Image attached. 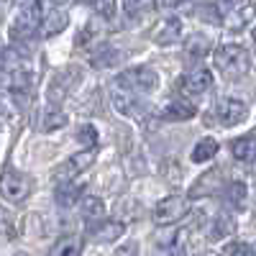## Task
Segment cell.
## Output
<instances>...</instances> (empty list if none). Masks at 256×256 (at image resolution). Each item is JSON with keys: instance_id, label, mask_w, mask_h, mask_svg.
<instances>
[{"instance_id": "cell-1", "label": "cell", "mask_w": 256, "mask_h": 256, "mask_svg": "<svg viewBox=\"0 0 256 256\" xmlns=\"http://www.w3.org/2000/svg\"><path fill=\"white\" fill-rule=\"evenodd\" d=\"M216 67L223 77L238 80L251 70V54L241 44H220L216 49Z\"/></svg>"}, {"instance_id": "cell-2", "label": "cell", "mask_w": 256, "mask_h": 256, "mask_svg": "<svg viewBox=\"0 0 256 256\" xmlns=\"http://www.w3.org/2000/svg\"><path fill=\"white\" fill-rule=\"evenodd\" d=\"M41 24H44L41 20V0H20L13 26H10V36L16 41H26L41 31Z\"/></svg>"}, {"instance_id": "cell-3", "label": "cell", "mask_w": 256, "mask_h": 256, "mask_svg": "<svg viewBox=\"0 0 256 256\" xmlns=\"http://www.w3.org/2000/svg\"><path fill=\"white\" fill-rule=\"evenodd\" d=\"M187 212H190L187 198H182V195H169V198H162V200L156 202V208H154V212H152V218H154L156 226L166 228V226L180 223V220L187 216Z\"/></svg>"}, {"instance_id": "cell-4", "label": "cell", "mask_w": 256, "mask_h": 256, "mask_svg": "<svg viewBox=\"0 0 256 256\" xmlns=\"http://www.w3.org/2000/svg\"><path fill=\"white\" fill-rule=\"evenodd\" d=\"M116 82L126 84L128 90H134L138 95H152L159 84V77L152 67H134V70H126L116 77Z\"/></svg>"}, {"instance_id": "cell-5", "label": "cell", "mask_w": 256, "mask_h": 256, "mask_svg": "<svg viewBox=\"0 0 256 256\" xmlns=\"http://www.w3.org/2000/svg\"><path fill=\"white\" fill-rule=\"evenodd\" d=\"M218 8L223 16V24L230 31H241L251 24L254 18V8L248 0H218Z\"/></svg>"}, {"instance_id": "cell-6", "label": "cell", "mask_w": 256, "mask_h": 256, "mask_svg": "<svg viewBox=\"0 0 256 256\" xmlns=\"http://www.w3.org/2000/svg\"><path fill=\"white\" fill-rule=\"evenodd\" d=\"M110 100H113V108L120 116H136V118H141V113H138V92L128 90L126 84H120L116 80L110 84Z\"/></svg>"}, {"instance_id": "cell-7", "label": "cell", "mask_w": 256, "mask_h": 256, "mask_svg": "<svg viewBox=\"0 0 256 256\" xmlns=\"http://www.w3.org/2000/svg\"><path fill=\"white\" fill-rule=\"evenodd\" d=\"M212 84V74L205 67H192L190 72H184V77H180V88L187 95H202L210 90Z\"/></svg>"}, {"instance_id": "cell-8", "label": "cell", "mask_w": 256, "mask_h": 256, "mask_svg": "<svg viewBox=\"0 0 256 256\" xmlns=\"http://www.w3.org/2000/svg\"><path fill=\"white\" fill-rule=\"evenodd\" d=\"M216 113H218V120L223 126H238L248 116V108H246V102L238 100V98H223V100H218Z\"/></svg>"}, {"instance_id": "cell-9", "label": "cell", "mask_w": 256, "mask_h": 256, "mask_svg": "<svg viewBox=\"0 0 256 256\" xmlns=\"http://www.w3.org/2000/svg\"><path fill=\"white\" fill-rule=\"evenodd\" d=\"M95 162V152H88V148H80V154H74L72 159H67L64 164H59V169H56V177H59V182H64V180H74L80 172H84L90 164Z\"/></svg>"}, {"instance_id": "cell-10", "label": "cell", "mask_w": 256, "mask_h": 256, "mask_svg": "<svg viewBox=\"0 0 256 256\" xmlns=\"http://www.w3.org/2000/svg\"><path fill=\"white\" fill-rule=\"evenodd\" d=\"M28 192H31V187H28V180H26L24 174L10 172V169L3 174V198H6L8 202H20V200H26Z\"/></svg>"}, {"instance_id": "cell-11", "label": "cell", "mask_w": 256, "mask_h": 256, "mask_svg": "<svg viewBox=\"0 0 256 256\" xmlns=\"http://www.w3.org/2000/svg\"><path fill=\"white\" fill-rule=\"evenodd\" d=\"M152 38H154V44L159 46H172L177 44V41L182 38V20L180 18H164L162 24L152 31Z\"/></svg>"}, {"instance_id": "cell-12", "label": "cell", "mask_w": 256, "mask_h": 256, "mask_svg": "<svg viewBox=\"0 0 256 256\" xmlns=\"http://www.w3.org/2000/svg\"><path fill=\"white\" fill-rule=\"evenodd\" d=\"M80 195H82V184L74 180H64L54 190V200L59 208H74L80 202Z\"/></svg>"}, {"instance_id": "cell-13", "label": "cell", "mask_w": 256, "mask_h": 256, "mask_svg": "<svg viewBox=\"0 0 256 256\" xmlns=\"http://www.w3.org/2000/svg\"><path fill=\"white\" fill-rule=\"evenodd\" d=\"M223 187V174L218 169H210V172L195 182V187L190 190V198H208V195H216V192Z\"/></svg>"}, {"instance_id": "cell-14", "label": "cell", "mask_w": 256, "mask_h": 256, "mask_svg": "<svg viewBox=\"0 0 256 256\" xmlns=\"http://www.w3.org/2000/svg\"><path fill=\"white\" fill-rule=\"evenodd\" d=\"M230 154L241 164H254L256 162V136H241L230 144Z\"/></svg>"}, {"instance_id": "cell-15", "label": "cell", "mask_w": 256, "mask_h": 256, "mask_svg": "<svg viewBox=\"0 0 256 256\" xmlns=\"http://www.w3.org/2000/svg\"><path fill=\"white\" fill-rule=\"evenodd\" d=\"M31 72L26 67H18V70H3V84H6V90H13V92H24L31 88Z\"/></svg>"}, {"instance_id": "cell-16", "label": "cell", "mask_w": 256, "mask_h": 256, "mask_svg": "<svg viewBox=\"0 0 256 256\" xmlns=\"http://www.w3.org/2000/svg\"><path fill=\"white\" fill-rule=\"evenodd\" d=\"M195 105L187 102V100H172V102H166L164 108H162V118L164 120H190V118H195Z\"/></svg>"}, {"instance_id": "cell-17", "label": "cell", "mask_w": 256, "mask_h": 256, "mask_svg": "<svg viewBox=\"0 0 256 256\" xmlns=\"http://www.w3.org/2000/svg\"><path fill=\"white\" fill-rule=\"evenodd\" d=\"M67 24H70L67 10L52 8L49 16L44 18V24H41V36H44V38H52V36H56V34H62L64 28H67Z\"/></svg>"}, {"instance_id": "cell-18", "label": "cell", "mask_w": 256, "mask_h": 256, "mask_svg": "<svg viewBox=\"0 0 256 256\" xmlns=\"http://www.w3.org/2000/svg\"><path fill=\"white\" fill-rule=\"evenodd\" d=\"M233 230H236V218L230 212H218L210 223V241H223L233 236Z\"/></svg>"}, {"instance_id": "cell-19", "label": "cell", "mask_w": 256, "mask_h": 256, "mask_svg": "<svg viewBox=\"0 0 256 256\" xmlns=\"http://www.w3.org/2000/svg\"><path fill=\"white\" fill-rule=\"evenodd\" d=\"M82 254V238L80 236H62L52 248H49V254L46 256H80Z\"/></svg>"}, {"instance_id": "cell-20", "label": "cell", "mask_w": 256, "mask_h": 256, "mask_svg": "<svg viewBox=\"0 0 256 256\" xmlns=\"http://www.w3.org/2000/svg\"><path fill=\"white\" fill-rule=\"evenodd\" d=\"M218 148H220V146H218V141H216V138H210V136H208V138H200L195 146H192V154H190V159L195 162V164L210 162L212 156L218 154Z\"/></svg>"}, {"instance_id": "cell-21", "label": "cell", "mask_w": 256, "mask_h": 256, "mask_svg": "<svg viewBox=\"0 0 256 256\" xmlns=\"http://www.w3.org/2000/svg\"><path fill=\"white\" fill-rule=\"evenodd\" d=\"M80 210H82V218L90 220V223H100L105 218V202L100 198H82L80 202Z\"/></svg>"}, {"instance_id": "cell-22", "label": "cell", "mask_w": 256, "mask_h": 256, "mask_svg": "<svg viewBox=\"0 0 256 256\" xmlns=\"http://www.w3.org/2000/svg\"><path fill=\"white\" fill-rule=\"evenodd\" d=\"M123 233H126V226H123V223L108 220V223H102V226L95 230V238H98L100 244H116Z\"/></svg>"}, {"instance_id": "cell-23", "label": "cell", "mask_w": 256, "mask_h": 256, "mask_svg": "<svg viewBox=\"0 0 256 256\" xmlns=\"http://www.w3.org/2000/svg\"><path fill=\"white\" fill-rule=\"evenodd\" d=\"M184 52H187L192 59H202V56L210 52V38H208V36H202V34L190 36V41L184 44Z\"/></svg>"}, {"instance_id": "cell-24", "label": "cell", "mask_w": 256, "mask_h": 256, "mask_svg": "<svg viewBox=\"0 0 256 256\" xmlns=\"http://www.w3.org/2000/svg\"><path fill=\"white\" fill-rule=\"evenodd\" d=\"M226 200L233 208H241L246 202V184L244 182H230L226 184Z\"/></svg>"}, {"instance_id": "cell-25", "label": "cell", "mask_w": 256, "mask_h": 256, "mask_svg": "<svg viewBox=\"0 0 256 256\" xmlns=\"http://www.w3.org/2000/svg\"><path fill=\"white\" fill-rule=\"evenodd\" d=\"M77 141H80V148L95 152V148H98V131H95V126H80Z\"/></svg>"}, {"instance_id": "cell-26", "label": "cell", "mask_w": 256, "mask_h": 256, "mask_svg": "<svg viewBox=\"0 0 256 256\" xmlns=\"http://www.w3.org/2000/svg\"><path fill=\"white\" fill-rule=\"evenodd\" d=\"M49 102H62L64 100V95H67V77L64 74H56L54 80H52V84H49Z\"/></svg>"}, {"instance_id": "cell-27", "label": "cell", "mask_w": 256, "mask_h": 256, "mask_svg": "<svg viewBox=\"0 0 256 256\" xmlns=\"http://www.w3.org/2000/svg\"><path fill=\"white\" fill-rule=\"evenodd\" d=\"M154 3H156V0H123V8H126V13L131 18H138V16L152 10Z\"/></svg>"}, {"instance_id": "cell-28", "label": "cell", "mask_w": 256, "mask_h": 256, "mask_svg": "<svg viewBox=\"0 0 256 256\" xmlns=\"http://www.w3.org/2000/svg\"><path fill=\"white\" fill-rule=\"evenodd\" d=\"M92 62H95V67H113V64L118 62V54H116L110 46L100 44V52L92 54Z\"/></svg>"}, {"instance_id": "cell-29", "label": "cell", "mask_w": 256, "mask_h": 256, "mask_svg": "<svg viewBox=\"0 0 256 256\" xmlns=\"http://www.w3.org/2000/svg\"><path fill=\"white\" fill-rule=\"evenodd\" d=\"M220 256H256V254H254V248H251L248 244L236 241V244H228V246L223 248V254H220Z\"/></svg>"}, {"instance_id": "cell-30", "label": "cell", "mask_w": 256, "mask_h": 256, "mask_svg": "<svg viewBox=\"0 0 256 256\" xmlns=\"http://www.w3.org/2000/svg\"><path fill=\"white\" fill-rule=\"evenodd\" d=\"M64 123H67V116L64 113H59V110H54V113H49L46 118H44V131H56V128H62Z\"/></svg>"}, {"instance_id": "cell-31", "label": "cell", "mask_w": 256, "mask_h": 256, "mask_svg": "<svg viewBox=\"0 0 256 256\" xmlns=\"http://www.w3.org/2000/svg\"><path fill=\"white\" fill-rule=\"evenodd\" d=\"M95 10L102 18H113L116 16V0H95Z\"/></svg>"}, {"instance_id": "cell-32", "label": "cell", "mask_w": 256, "mask_h": 256, "mask_svg": "<svg viewBox=\"0 0 256 256\" xmlns=\"http://www.w3.org/2000/svg\"><path fill=\"white\" fill-rule=\"evenodd\" d=\"M116 256H136V244H126L123 248H118Z\"/></svg>"}, {"instance_id": "cell-33", "label": "cell", "mask_w": 256, "mask_h": 256, "mask_svg": "<svg viewBox=\"0 0 256 256\" xmlns=\"http://www.w3.org/2000/svg\"><path fill=\"white\" fill-rule=\"evenodd\" d=\"M159 6H164V8H174V6H182L184 0H156Z\"/></svg>"}, {"instance_id": "cell-34", "label": "cell", "mask_w": 256, "mask_h": 256, "mask_svg": "<svg viewBox=\"0 0 256 256\" xmlns=\"http://www.w3.org/2000/svg\"><path fill=\"white\" fill-rule=\"evenodd\" d=\"M64 3H67V0H41V6H49V8H59Z\"/></svg>"}, {"instance_id": "cell-35", "label": "cell", "mask_w": 256, "mask_h": 256, "mask_svg": "<svg viewBox=\"0 0 256 256\" xmlns=\"http://www.w3.org/2000/svg\"><path fill=\"white\" fill-rule=\"evenodd\" d=\"M16 256H26V254H16Z\"/></svg>"}, {"instance_id": "cell-36", "label": "cell", "mask_w": 256, "mask_h": 256, "mask_svg": "<svg viewBox=\"0 0 256 256\" xmlns=\"http://www.w3.org/2000/svg\"><path fill=\"white\" fill-rule=\"evenodd\" d=\"M254 254H256V248H254Z\"/></svg>"}]
</instances>
